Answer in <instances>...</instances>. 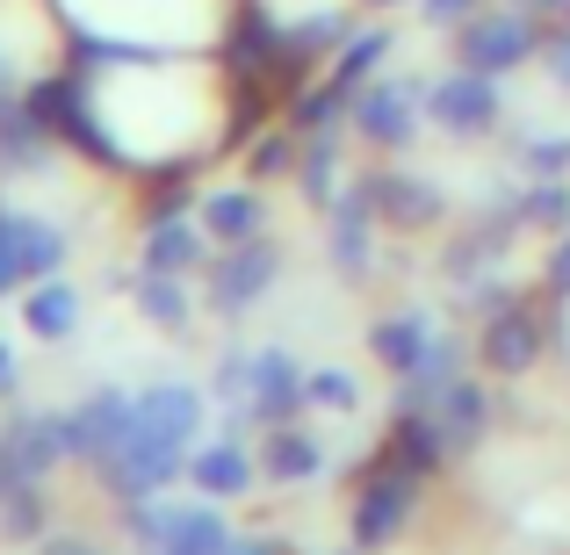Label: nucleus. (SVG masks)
<instances>
[{"label": "nucleus", "mask_w": 570, "mask_h": 555, "mask_svg": "<svg viewBox=\"0 0 570 555\" xmlns=\"http://www.w3.org/2000/svg\"><path fill=\"white\" fill-rule=\"evenodd\" d=\"M383 455L404 462V469H419L426 484L441 476V462H455V455H448V440H441V418H433V404H397V412H390Z\"/></svg>", "instance_id": "nucleus-21"}, {"label": "nucleus", "mask_w": 570, "mask_h": 555, "mask_svg": "<svg viewBox=\"0 0 570 555\" xmlns=\"http://www.w3.org/2000/svg\"><path fill=\"white\" fill-rule=\"evenodd\" d=\"M362 404V383L347 368H311V412H354Z\"/></svg>", "instance_id": "nucleus-33"}, {"label": "nucleus", "mask_w": 570, "mask_h": 555, "mask_svg": "<svg viewBox=\"0 0 570 555\" xmlns=\"http://www.w3.org/2000/svg\"><path fill=\"white\" fill-rule=\"evenodd\" d=\"M484 209L513 231H563L570 224V181H484Z\"/></svg>", "instance_id": "nucleus-16"}, {"label": "nucleus", "mask_w": 570, "mask_h": 555, "mask_svg": "<svg viewBox=\"0 0 570 555\" xmlns=\"http://www.w3.org/2000/svg\"><path fill=\"white\" fill-rule=\"evenodd\" d=\"M138 433V389H87L80 404H66V462H80V469H95V462H109L116 447Z\"/></svg>", "instance_id": "nucleus-9"}, {"label": "nucleus", "mask_w": 570, "mask_h": 555, "mask_svg": "<svg viewBox=\"0 0 570 555\" xmlns=\"http://www.w3.org/2000/svg\"><path fill=\"white\" fill-rule=\"evenodd\" d=\"M130 296H138V318L153 333H188L195 325V296H188V275H130Z\"/></svg>", "instance_id": "nucleus-28"}, {"label": "nucleus", "mask_w": 570, "mask_h": 555, "mask_svg": "<svg viewBox=\"0 0 570 555\" xmlns=\"http://www.w3.org/2000/svg\"><path fill=\"white\" fill-rule=\"evenodd\" d=\"M311 412V368L296 361L289 347H253V404L246 418L253 426H296Z\"/></svg>", "instance_id": "nucleus-13"}, {"label": "nucleus", "mask_w": 570, "mask_h": 555, "mask_svg": "<svg viewBox=\"0 0 570 555\" xmlns=\"http://www.w3.org/2000/svg\"><path fill=\"white\" fill-rule=\"evenodd\" d=\"M14 389H22V354L0 339V397H14Z\"/></svg>", "instance_id": "nucleus-39"}, {"label": "nucleus", "mask_w": 570, "mask_h": 555, "mask_svg": "<svg viewBox=\"0 0 570 555\" xmlns=\"http://www.w3.org/2000/svg\"><path fill=\"white\" fill-rule=\"evenodd\" d=\"M499 116H505V80H499V72L448 66L441 80H433V95H426V123L441 130V138H455V145L491 138Z\"/></svg>", "instance_id": "nucleus-7"}, {"label": "nucleus", "mask_w": 570, "mask_h": 555, "mask_svg": "<svg viewBox=\"0 0 570 555\" xmlns=\"http://www.w3.org/2000/svg\"><path fill=\"white\" fill-rule=\"evenodd\" d=\"M217 238L203 231V217H145L138 238V267L145 275H203Z\"/></svg>", "instance_id": "nucleus-15"}, {"label": "nucleus", "mask_w": 570, "mask_h": 555, "mask_svg": "<svg viewBox=\"0 0 570 555\" xmlns=\"http://www.w3.org/2000/svg\"><path fill=\"white\" fill-rule=\"evenodd\" d=\"M58 152H66V145L43 130V116L29 109V95H0V174H37V167H51Z\"/></svg>", "instance_id": "nucleus-20"}, {"label": "nucleus", "mask_w": 570, "mask_h": 555, "mask_svg": "<svg viewBox=\"0 0 570 555\" xmlns=\"http://www.w3.org/2000/svg\"><path fill=\"white\" fill-rule=\"evenodd\" d=\"M476 8H491V0H419V22H426V29H441V37H455V29L470 22Z\"/></svg>", "instance_id": "nucleus-34"}, {"label": "nucleus", "mask_w": 570, "mask_h": 555, "mask_svg": "<svg viewBox=\"0 0 570 555\" xmlns=\"http://www.w3.org/2000/svg\"><path fill=\"white\" fill-rule=\"evenodd\" d=\"M419 498H426V476L404 469V462H390V455H376V462L362 469V484H354L347 542L362 548V555L397 548L404 534H412V519H419Z\"/></svg>", "instance_id": "nucleus-3"}, {"label": "nucleus", "mask_w": 570, "mask_h": 555, "mask_svg": "<svg viewBox=\"0 0 570 555\" xmlns=\"http://www.w3.org/2000/svg\"><path fill=\"white\" fill-rule=\"evenodd\" d=\"M124 527H130V555H232V519H224L217 498H174V490H159V498H138L124 505Z\"/></svg>", "instance_id": "nucleus-2"}, {"label": "nucleus", "mask_w": 570, "mask_h": 555, "mask_svg": "<svg viewBox=\"0 0 570 555\" xmlns=\"http://www.w3.org/2000/svg\"><path fill=\"white\" fill-rule=\"evenodd\" d=\"M520 8H534V14H563L570 0H520Z\"/></svg>", "instance_id": "nucleus-41"}, {"label": "nucleus", "mask_w": 570, "mask_h": 555, "mask_svg": "<svg viewBox=\"0 0 570 555\" xmlns=\"http://www.w3.org/2000/svg\"><path fill=\"white\" fill-rule=\"evenodd\" d=\"M209 404L224 412V433L232 426H253L246 404H253V347H224L217 368H209Z\"/></svg>", "instance_id": "nucleus-30"}, {"label": "nucleus", "mask_w": 570, "mask_h": 555, "mask_svg": "<svg viewBox=\"0 0 570 555\" xmlns=\"http://www.w3.org/2000/svg\"><path fill=\"white\" fill-rule=\"evenodd\" d=\"M80 318H87V304H80V289H72L66 275H43V281H29V289H22V325H29V339H43V347L72 339V333H80Z\"/></svg>", "instance_id": "nucleus-25"}, {"label": "nucleus", "mask_w": 570, "mask_h": 555, "mask_svg": "<svg viewBox=\"0 0 570 555\" xmlns=\"http://www.w3.org/2000/svg\"><path fill=\"white\" fill-rule=\"evenodd\" d=\"M325 476V440L296 418V426H267V440H261V484H282V490H296V484H318Z\"/></svg>", "instance_id": "nucleus-22"}, {"label": "nucleus", "mask_w": 570, "mask_h": 555, "mask_svg": "<svg viewBox=\"0 0 570 555\" xmlns=\"http://www.w3.org/2000/svg\"><path fill=\"white\" fill-rule=\"evenodd\" d=\"M203 426H209V397L195 383L159 375V383L138 389V433H130L109 462H95V484L109 490L116 505H138V498H159V490L188 484Z\"/></svg>", "instance_id": "nucleus-1"}, {"label": "nucleus", "mask_w": 570, "mask_h": 555, "mask_svg": "<svg viewBox=\"0 0 570 555\" xmlns=\"http://www.w3.org/2000/svg\"><path fill=\"white\" fill-rule=\"evenodd\" d=\"M542 14L534 8H520V0H505V8H476L470 22L455 29V66H470V72H520L528 66V58H542Z\"/></svg>", "instance_id": "nucleus-4"}, {"label": "nucleus", "mask_w": 570, "mask_h": 555, "mask_svg": "<svg viewBox=\"0 0 570 555\" xmlns=\"http://www.w3.org/2000/svg\"><path fill=\"white\" fill-rule=\"evenodd\" d=\"M37 555H109V548H101L95 534H72V527H51V534H43V542H37Z\"/></svg>", "instance_id": "nucleus-37"}, {"label": "nucleus", "mask_w": 570, "mask_h": 555, "mask_svg": "<svg viewBox=\"0 0 570 555\" xmlns=\"http://www.w3.org/2000/svg\"><path fill=\"white\" fill-rule=\"evenodd\" d=\"M557 22H570V8H563V14H557Z\"/></svg>", "instance_id": "nucleus-43"}, {"label": "nucleus", "mask_w": 570, "mask_h": 555, "mask_svg": "<svg viewBox=\"0 0 570 555\" xmlns=\"http://www.w3.org/2000/svg\"><path fill=\"white\" fill-rule=\"evenodd\" d=\"M195 217H203V231L217 238V246H232V238H253V231H267V195H261V181L203 188Z\"/></svg>", "instance_id": "nucleus-24"}, {"label": "nucleus", "mask_w": 570, "mask_h": 555, "mask_svg": "<svg viewBox=\"0 0 570 555\" xmlns=\"http://www.w3.org/2000/svg\"><path fill=\"white\" fill-rule=\"evenodd\" d=\"M390 43H397V29H383V22H362L347 43L333 51V66H325V80L340 87L347 101H362V87L383 72V58H390Z\"/></svg>", "instance_id": "nucleus-26"}, {"label": "nucleus", "mask_w": 570, "mask_h": 555, "mask_svg": "<svg viewBox=\"0 0 570 555\" xmlns=\"http://www.w3.org/2000/svg\"><path fill=\"white\" fill-rule=\"evenodd\" d=\"M376 195H368V174L340 188V202L325 209V260H333L340 281H368L376 275Z\"/></svg>", "instance_id": "nucleus-11"}, {"label": "nucleus", "mask_w": 570, "mask_h": 555, "mask_svg": "<svg viewBox=\"0 0 570 555\" xmlns=\"http://www.w3.org/2000/svg\"><path fill=\"white\" fill-rule=\"evenodd\" d=\"M542 289L557 296V304H570V224L557 231V246H549V260H542Z\"/></svg>", "instance_id": "nucleus-35"}, {"label": "nucleus", "mask_w": 570, "mask_h": 555, "mask_svg": "<svg viewBox=\"0 0 570 555\" xmlns=\"http://www.w3.org/2000/svg\"><path fill=\"white\" fill-rule=\"evenodd\" d=\"M340 130H318V138H296V188H304L311 209H333L340 188H347V174H340Z\"/></svg>", "instance_id": "nucleus-27"}, {"label": "nucleus", "mask_w": 570, "mask_h": 555, "mask_svg": "<svg viewBox=\"0 0 570 555\" xmlns=\"http://www.w3.org/2000/svg\"><path fill=\"white\" fill-rule=\"evenodd\" d=\"M513 238H520L513 224H505V217H491V209H484V217H476L470 231H462L455 246L441 252V275L455 281L462 296L491 289V281H505V246H513Z\"/></svg>", "instance_id": "nucleus-14"}, {"label": "nucleus", "mask_w": 570, "mask_h": 555, "mask_svg": "<svg viewBox=\"0 0 570 555\" xmlns=\"http://www.w3.org/2000/svg\"><path fill=\"white\" fill-rule=\"evenodd\" d=\"M426 95H433L426 72H376L347 116L354 138L376 145V152H412V138L426 130Z\"/></svg>", "instance_id": "nucleus-5"}, {"label": "nucleus", "mask_w": 570, "mask_h": 555, "mask_svg": "<svg viewBox=\"0 0 570 555\" xmlns=\"http://www.w3.org/2000/svg\"><path fill=\"white\" fill-rule=\"evenodd\" d=\"M0 95H22V66H14L8 51H0Z\"/></svg>", "instance_id": "nucleus-40"}, {"label": "nucleus", "mask_w": 570, "mask_h": 555, "mask_svg": "<svg viewBox=\"0 0 570 555\" xmlns=\"http://www.w3.org/2000/svg\"><path fill=\"white\" fill-rule=\"evenodd\" d=\"M441 333H448V325L433 318L426 304H397V310H383V318L368 325V354H376L390 375H412L433 354V339H441Z\"/></svg>", "instance_id": "nucleus-18"}, {"label": "nucleus", "mask_w": 570, "mask_h": 555, "mask_svg": "<svg viewBox=\"0 0 570 555\" xmlns=\"http://www.w3.org/2000/svg\"><path fill=\"white\" fill-rule=\"evenodd\" d=\"M549 347V325L528 296H505L499 310H484V333H476V361L491 375H528Z\"/></svg>", "instance_id": "nucleus-12"}, {"label": "nucleus", "mask_w": 570, "mask_h": 555, "mask_svg": "<svg viewBox=\"0 0 570 555\" xmlns=\"http://www.w3.org/2000/svg\"><path fill=\"white\" fill-rule=\"evenodd\" d=\"M66 252H72V238L51 217H29V209L0 202V296L29 289L43 275H66Z\"/></svg>", "instance_id": "nucleus-8"}, {"label": "nucleus", "mask_w": 570, "mask_h": 555, "mask_svg": "<svg viewBox=\"0 0 570 555\" xmlns=\"http://www.w3.org/2000/svg\"><path fill=\"white\" fill-rule=\"evenodd\" d=\"M43 534H51V498H43V484L0 490V542H43Z\"/></svg>", "instance_id": "nucleus-32"}, {"label": "nucleus", "mask_w": 570, "mask_h": 555, "mask_svg": "<svg viewBox=\"0 0 570 555\" xmlns=\"http://www.w3.org/2000/svg\"><path fill=\"white\" fill-rule=\"evenodd\" d=\"M325 555H362V548H354V542H347V548H325Z\"/></svg>", "instance_id": "nucleus-42"}, {"label": "nucleus", "mask_w": 570, "mask_h": 555, "mask_svg": "<svg viewBox=\"0 0 570 555\" xmlns=\"http://www.w3.org/2000/svg\"><path fill=\"white\" fill-rule=\"evenodd\" d=\"M505 159H513L528 181H570V130H513V138H505Z\"/></svg>", "instance_id": "nucleus-29"}, {"label": "nucleus", "mask_w": 570, "mask_h": 555, "mask_svg": "<svg viewBox=\"0 0 570 555\" xmlns=\"http://www.w3.org/2000/svg\"><path fill=\"white\" fill-rule=\"evenodd\" d=\"M455 375H462V339H455V333H441L426 361H419L412 375H397V404H433L448 383H455Z\"/></svg>", "instance_id": "nucleus-31"}, {"label": "nucleus", "mask_w": 570, "mask_h": 555, "mask_svg": "<svg viewBox=\"0 0 570 555\" xmlns=\"http://www.w3.org/2000/svg\"><path fill=\"white\" fill-rule=\"evenodd\" d=\"M203 281H209V310H217V318H246V310L282 281V246H275L267 231L232 238V246L209 252Z\"/></svg>", "instance_id": "nucleus-6"}, {"label": "nucleus", "mask_w": 570, "mask_h": 555, "mask_svg": "<svg viewBox=\"0 0 570 555\" xmlns=\"http://www.w3.org/2000/svg\"><path fill=\"white\" fill-rule=\"evenodd\" d=\"M66 462V412H14L0 418V490L43 484Z\"/></svg>", "instance_id": "nucleus-10"}, {"label": "nucleus", "mask_w": 570, "mask_h": 555, "mask_svg": "<svg viewBox=\"0 0 570 555\" xmlns=\"http://www.w3.org/2000/svg\"><path fill=\"white\" fill-rule=\"evenodd\" d=\"M368 195H376V217L397 224V231H433L448 217V188L426 181V174H404V167L368 174Z\"/></svg>", "instance_id": "nucleus-17"}, {"label": "nucleus", "mask_w": 570, "mask_h": 555, "mask_svg": "<svg viewBox=\"0 0 570 555\" xmlns=\"http://www.w3.org/2000/svg\"><path fill=\"white\" fill-rule=\"evenodd\" d=\"M232 555H296V548L282 542V534H238V542H232Z\"/></svg>", "instance_id": "nucleus-38"}, {"label": "nucleus", "mask_w": 570, "mask_h": 555, "mask_svg": "<svg viewBox=\"0 0 570 555\" xmlns=\"http://www.w3.org/2000/svg\"><path fill=\"white\" fill-rule=\"evenodd\" d=\"M433 418H441L448 455H476V447L491 440V389L470 383V375H455V383L433 397Z\"/></svg>", "instance_id": "nucleus-23"}, {"label": "nucleus", "mask_w": 570, "mask_h": 555, "mask_svg": "<svg viewBox=\"0 0 570 555\" xmlns=\"http://www.w3.org/2000/svg\"><path fill=\"white\" fill-rule=\"evenodd\" d=\"M542 66H549V80L570 95V22H557V29L542 37Z\"/></svg>", "instance_id": "nucleus-36"}, {"label": "nucleus", "mask_w": 570, "mask_h": 555, "mask_svg": "<svg viewBox=\"0 0 570 555\" xmlns=\"http://www.w3.org/2000/svg\"><path fill=\"white\" fill-rule=\"evenodd\" d=\"M188 484L203 490V498H217V505H238L253 484H261V455L238 447L232 433H224V440H203V447H195V462H188Z\"/></svg>", "instance_id": "nucleus-19"}]
</instances>
